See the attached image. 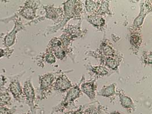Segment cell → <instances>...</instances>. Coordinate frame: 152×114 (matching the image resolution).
Returning a JSON list of instances; mask_svg holds the SVG:
<instances>
[{
	"label": "cell",
	"instance_id": "obj_1",
	"mask_svg": "<svg viewBox=\"0 0 152 114\" xmlns=\"http://www.w3.org/2000/svg\"><path fill=\"white\" fill-rule=\"evenodd\" d=\"M83 4L81 1H66L63 2L62 20L56 26L50 27L48 33H54L61 29L62 30L72 18H80L83 13Z\"/></svg>",
	"mask_w": 152,
	"mask_h": 114
},
{
	"label": "cell",
	"instance_id": "obj_2",
	"mask_svg": "<svg viewBox=\"0 0 152 114\" xmlns=\"http://www.w3.org/2000/svg\"><path fill=\"white\" fill-rule=\"evenodd\" d=\"M87 33V30L82 28L80 25H69L64 30L62 35L59 38L62 43L63 50L67 56L71 51L70 48L72 42L77 38H82Z\"/></svg>",
	"mask_w": 152,
	"mask_h": 114
},
{
	"label": "cell",
	"instance_id": "obj_3",
	"mask_svg": "<svg viewBox=\"0 0 152 114\" xmlns=\"http://www.w3.org/2000/svg\"><path fill=\"white\" fill-rule=\"evenodd\" d=\"M84 78L85 77L83 75L82 79L77 84H76L75 86H72V87L69 88L67 91L66 96L64 99L53 108L51 114L62 113L67 107H69V106L74 103L75 100L82 96V93L80 89V86L84 80Z\"/></svg>",
	"mask_w": 152,
	"mask_h": 114
},
{
	"label": "cell",
	"instance_id": "obj_4",
	"mask_svg": "<svg viewBox=\"0 0 152 114\" xmlns=\"http://www.w3.org/2000/svg\"><path fill=\"white\" fill-rule=\"evenodd\" d=\"M56 73L48 72L39 76V99H45L51 93L54 82L56 80Z\"/></svg>",
	"mask_w": 152,
	"mask_h": 114
},
{
	"label": "cell",
	"instance_id": "obj_5",
	"mask_svg": "<svg viewBox=\"0 0 152 114\" xmlns=\"http://www.w3.org/2000/svg\"><path fill=\"white\" fill-rule=\"evenodd\" d=\"M88 53L91 54H88V56L97 59L99 58L116 57L121 54L113 48L111 43L107 38L103 39L96 51Z\"/></svg>",
	"mask_w": 152,
	"mask_h": 114
},
{
	"label": "cell",
	"instance_id": "obj_6",
	"mask_svg": "<svg viewBox=\"0 0 152 114\" xmlns=\"http://www.w3.org/2000/svg\"><path fill=\"white\" fill-rule=\"evenodd\" d=\"M41 5V3L35 1H27L18 11V14L26 20H34L37 16V11Z\"/></svg>",
	"mask_w": 152,
	"mask_h": 114
},
{
	"label": "cell",
	"instance_id": "obj_7",
	"mask_svg": "<svg viewBox=\"0 0 152 114\" xmlns=\"http://www.w3.org/2000/svg\"><path fill=\"white\" fill-rule=\"evenodd\" d=\"M152 11L151 1H146L140 5V12L138 16L134 20L132 26L131 30L133 31H140L142 25L146 15Z\"/></svg>",
	"mask_w": 152,
	"mask_h": 114
},
{
	"label": "cell",
	"instance_id": "obj_8",
	"mask_svg": "<svg viewBox=\"0 0 152 114\" xmlns=\"http://www.w3.org/2000/svg\"><path fill=\"white\" fill-rule=\"evenodd\" d=\"M14 23L15 25L13 30L7 34L4 38L3 45L7 48H10L14 45L17 37V34L24 28L21 18H16L14 20Z\"/></svg>",
	"mask_w": 152,
	"mask_h": 114
},
{
	"label": "cell",
	"instance_id": "obj_9",
	"mask_svg": "<svg viewBox=\"0 0 152 114\" xmlns=\"http://www.w3.org/2000/svg\"><path fill=\"white\" fill-rule=\"evenodd\" d=\"M22 89L23 96L26 103L30 107L31 111H34L35 109V93L30 79H28L25 82Z\"/></svg>",
	"mask_w": 152,
	"mask_h": 114
},
{
	"label": "cell",
	"instance_id": "obj_10",
	"mask_svg": "<svg viewBox=\"0 0 152 114\" xmlns=\"http://www.w3.org/2000/svg\"><path fill=\"white\" fill-rule=\"evenodd\" d=\"M53 53L56 58L59 59H64L67 54L62 49V43L59 37H54L50 40L46 50Z\"/></svg>",
	"mask_w": 152,
	"mask_h": 114
},
{
	"label": "cell",
	"instance_id": "obj_11",
	"mask_svg": "<svg viewBox=\"0 0 152 114\" xmlns=\"http://www.w3.org/2000/svg\"><path fill=\"white\" fill-rule=\"evenodd\" d=\"M46 11L45 18L52 20L54 24H59L62 21L63 15V9L61 7H55L54 5L43 6Z\"/></svg>",
	"mask_w": 152,
	"mask_h": 114
},
{
	"label": "cell",
	"instance_id": "obj_12",
	"mask_svg": "<svg viewBox=\"0 0 152 114\" xmlns=\"http://www.w3.org/2000/svg\"><path fill=\"white\" fill-rule=\"evenodd\" d=\"M72 87L71 82L64 72L58 74L53 86V89L62 93L67 91Z\"/></svg>",
	"mask_w": 152,
	"mask_h": 114
},
{
	"label": "cell",
	"instance_id": "obj_13",
	"mask_svg": "<svg viewBox=\"0 0 152 114\" xmlns=\"http://www.w3.org/2000/svg\"><path fill=\"white\" fill-rule=\"evenodd\" d=\"M123 56L120 54L116 57L99 58L98 59L102 66L107 67L111 70L118 71V67L123 60Z\"/></svg>",
	"mask_w": 152,
	"mask_h": 114
},
{
	"label": "cell",
	"instance_id": "obj_14",
	"mask_svg": "<svg viewBox=\"0 0 152 114\" xmlns=\"http://www.w3.org/2000/svg\"><path fill=\"white\" fill-rule=\"evenodd\" d=\"M96 88V79L90 82H86L84 80L80 86L81 92L86 94L91 100H94L95 98Z\"/></svg>",
	"mask_w": 152,
	"mask_h": 114
},
{
	"label": "cell",
	"instance_id": "obj_15",
	"mask_svg": "<svg viewBox=\"0 0 152 114\" xmlns=\"http://www.w3.org/2000/svg\"><path fill=\"white\" fill-rule=\"evenodd\" d=\"M8 90L10 94H11L13 98L18 102H22L25 100L23 94V89L21 86V83L18 79H14L11 81Z\"/></svg>",
	"mask_w": 152,
	"mask_h": 114
},
{
	"label": "cell",
	"instance_id": "obj_16",
	"mask_svg": "<svg viewBox=\"0 0 152 114\" xmlns=\"http://www.w3.org/2000/svg\"><path fill=\"white\" fill-rule=\"evenodd\" d=\"M116 94L119 98L121 106L124 108H125L128 113H132L134 110L135 106L134 104V102L131 98L127 96L125 94L123 90L119 88L116 91Z\"/></svg>",
	"mask_w": 152,
	"mask_h": 114
},
{
	"label": "cell",
	"instance_id": "obj_17",
	"mask_svg": "<svg viewBox=\"0 0 152 114\" xmlns=\"http://www.w3.org/2000/svg\"><path fill=\"white\" fill-rule=\"evenodd\" d=\"M87 20L95 28L100 31L105 28L106 22L103 17L97 14H90L87 17Z\"/></svg>",
	"mask_w": 152,
	"mask_h": 114
},
{
	"label": "cell",
	"instance_id": "obj_18",
	"mask_svg": "<svg viewBox=\"0 0 152 114\" xmlns=\"http://www.w3.org/2000/svg\"><path fill=\"white\" fill-rule=\"evenodd\" d=\"M129 42L131 43L133 51L134 53H137L142 42V38L140 31L131 30Z\"/></svg>",
	"mask_w": 152,
	"mask_h": 114
},
{
	"label": "cell",
	"instance_id": "obj_19",
	"mask_svg": "<svg viewBox=\"0 0 152 114\" xmlns=\"http://www.w3.org/2000/svg\"><path fill=\"white\" fill-rule=\"evenodd\" d=\"M89 70L93 74L95 75L97 78L109 75L113 73V72H111V70L102 65L90 66H89Z\"/></svg>",
	"mask_w": 152,
	"mask_h": 114
},
{
	"label": "cell",
	"instance_id": "obj_20",
	"mask_svg": "<svg viewBox=\"0 0 152 114\" xmlns=\"http://www.w3.org/2000/svg\"><path fill=\"white\" fill-rule=\"evenodd\" d=\"M97 94L107 98L112 97L116 94V84L112 83L110 85L104 86Z\"/></svg>",
	"mask_w": 152,
	"mask_h": 114
},
{
	"label": "cell",
	"instance_id": "obj_21",
	"mask_svg": "<svg viewBox=\"0 0 152 114\" xmlns=\"http://www.w3.org/2000/svg\"><path fill=\"white\" fill-rule=\"evenodd\" d=\"M101 1H85L86 10L90 14H95L100 5Z\"/></svg>",
	"mask_w": 152,
	"mask_h": 114
},
{
	"label": "cell",
	"instance_id": "obj_22",
	"mask_svg": "<svg viewBox=\"0 0 152 114\" xmlns=\"http://www.w3.org/2000/svg\"><path fill=\"white\" fill-rule=\"evenodd\" d=\"M95 14L101 15L102 17L105 15H112V12L110 7V1H101L100 5L99 7L98 10L97 11L96 13Z\"/></svg>",
	"mask_w": 152,
	"mask_h": 114
},
{
	"label": "cell",
	"instance_id": "obj_23",
	"mask_svg": "<svg viewBox=\"0 0 152 114\" xmlns=\"http://www.w3.org/2000/svg\"><path fill=\"white\" fill-rule=\"evenodd\" d=\"M11 102L10 93L5 87L0 90V106H6L9 105Z\"/></svg>",
	"mask_w": 152,
	"mask_h": 114
},
{
	"label": "cell",
	"instance_id": "obj_24",
	"mask_svg": "<svg viewBox=\"0 0 152 114\" xmlns=\"http://www.w3.org/2000/svg\"><path fill=\"white\" fill-rule=\"evenodd\" d=\"M42 58L46 62L49 64H54L56 62V58L55 56L53 53L46 50L45 52L43 54Z\"/></svg>",
	"mask_w": 152,
	"mask_h": 114
},
{
	"label": "cell",
	"instance_id": "obj_25",
	"mask_svg": "<svg viewBox=\"0 0 152 114\" xmlns=\"http://www.w3.org/2000/svg\"><path fill=\"white\" fill-rule=\"evenodd\" d=\"M142 61L145 65L151 66L152 64V53L151 51L145 52V54L142 56Z\"/></svg>",
	"mask_w": 152,
	"mask_h": 114
},
{
	"label": "cell",
	"instance_id": "obj_26",
	"mask_svg": "<svg viewBox=\"0 0 152 114\" xmlns=\"http://www.w3.org/2000/svg\"><path fill=\"white\" fill-rule=\"evenodd\" d=\"M100 107H91L84 112L86 113H88V114H102Z\"/></svg>",
	"mask_w": 152,
	"mask_h": 114
},
{
	"label": "cell",
	"instance_id": "obj_27",
	"mask_svg": "<svg viewBox=\"0 0 152 114\" xmlns=\"http://www.w3.org/2000/svg\"><path fill=\"white\" fill-rule=\"evenodd\" d=\"M15 110L7 108L6 106H0V114H13Z\"/></svg>",
	"mask_w": 152,
	"mask_h": 114
},
{
	"label": "cell",
	"instance_id": "obj_28",
	"mask_svg": "<svg viewBox=\"0 0 152 114\" xmlns=\"http://www.w3.org/2000/svg\"><path fill=\"white\" fill-rule=\"evenodd\" d=\"M7 78L3 74H0V90L5 88V86L7 83Z\"/></svg>",
	"mask_w": 152,
	"mask_h": 114
},
{
	"label": "cell",
	"instance_id": "obj_29",
	"mask_svg": "<svg viewBox=\"0 0 152 114\" xmlns=\"http://www.w3.org/2000/svg\"><path fill=\"white\" fill-rule=\"evenodd\" d=\"M84 106H80V108H79L77 110H76L75 111H70V112H67L64 114H84Z\"/></svg>",
	"mask_w": 152,
	"mask_h": 114
},
{
	"label": "cell",
	"instance_id": "obj_30",
	"mask_svg": "<svg viewBox=\"0 0 152 114\" xmlns=\"http://www.w3.org/2000/svg\"><path fill=\"white\" fill-rule=\"evenodd\" d=\"M5 51L2 48H0V58L5 56Z\"/></svg>",
	"mask_w": 152,
	"mask_h": 114
},
{
	"label": "cell",
	"instance_id": "obj_31",
	"mask_svg": "<svg viewBox=\"0 0 152 114\" xmlns=\"http://www.w3.org/2000/svg\"><path fill=\"white\" fill-rule=\"evenodd\" d=\"M110 114H122L121 113H120V112H119V111H112V112H111Z\"/></svg>",
	"mask_w": 152,
	"mask_h": 114
}]
</instances>
